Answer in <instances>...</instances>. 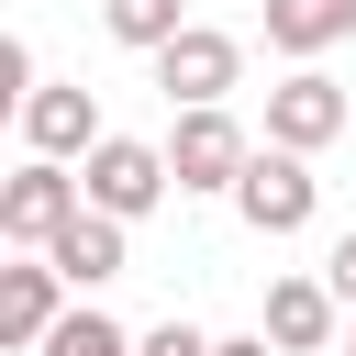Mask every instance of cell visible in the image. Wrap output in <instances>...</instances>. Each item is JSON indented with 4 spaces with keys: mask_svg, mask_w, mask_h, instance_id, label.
Segmentation results:
<instances>
[{
    "mask_svg": "<svg viewBox=\"0 0 356 356\" xmlns=\"http://www.w3.org/2000/svg\"><path fill=\"white\" fill-rule=\"evenodd\" d=\"M78 211H89V178H78L67 156H22V167L0 178V245H22V256H44Z\"/></svg>",
    "mask_w": 356,
    "mask_h": 356,
    "instance_id": "obj_1",
    "label": "cell"
},
{
    "mask_svg": "<svg viewBox=\"0 0 356 356\" xmlns=\"http://www.w3.org/2000/svg\"><path fill=\"white\" fill-rule=\"evenodd\" d=\"M345 122H356V111H345V89H334L323 67H289V78L267 89V145H289V156H323Z\"/></svg>",
    "mask_w": 356,
    "mask_h": 356,
    "instance_id": "obj_6",
    "label": "cell"
},
{
    "mask_svg": "<svg viewBox=\"0 0 356 356\" xmlns=\"http://www.w3.org/2000/svg\"><path fill=\"white\" fill-rule=\"evenodd\" d=\"M167 167H178V189H189V200H211V189L234 200V178L256 167V145H245V122L211 100V111H178V134H167Z\"/></svg>",
    "mask_w": 356,
    "mask_h": 356,
    "instance_id": "obj_5",
    "label": "cell"
},
{
    "mask_svg": "<svg viewBox=\"0 0 356 356\" xmlns=\"http://www.w3.org/2000/svg\"><path fill=\"white\" fill-rule=\"evenodd\" d=\"M267 44L278 56H334V44H356V0H267Z\"/></svg>",
    "mask_w": 356,
    "mask_h": 356,
    "instance_id": "obj_11",
    "label": "cell"
},
{
    "mask_svg": "<svg viewBox=\"0 0 356 356\" xmlns=\"http://www.w3.org/2000/svg\"><path fill=\"white\" fill-rule=\"evenodd\" d=\"M334 323H345L334 278H278V289H267V345H278V356H323Z\"/></svg>",
    "mask_w": 356,
    "mask_h": 356,
    "instance_id": "obj_10",
    "label": "cell"
},
{
    "mask_svg": "<svg viewBox=\"0 0 356 356\" xmlns=\"http://www.w3.org/2000/svg\"><path fill=\"white\" fill-rule=\"evenodd\" d=\"M67 312H78V300H67V278H56L44 256L0 267V345H11V356H33V345H44L56 323H67Z\"/></svg>",
    "mask_w": 356,
    "mask_h": 356,
    "instance_id": "obj_8",
    "label": "cell"
},
{
    "mask_svg": "<svg viewBox=\"0 0 356 356\" xmlns=\"http://www.w3.org/2000/svg\"><path fill=\"white\" fill-rule=\"evenodd\" d=\"M211 356H278V345H267V334H222Z\"/></svg>",
    "mask_w": 356,
    "mask_h": 356,
    "instance_id": "obj_16",
    "label": "cell"
},
{
    "mask_svg": "<svg viewBox=\"0 0 356 356\" xmlns=\"http://www.w3.org/2000/svg\"><path fill=\"white\" fill-rule=\"evenodd\" d=\"M323 278H334V300L356 312V234H334V256H323Z\"/></svg>",
    "mask_w": 356,
    "mask_h": 356,
    "instance_id": "obj_15",
    "label": "cell"
},
{
    "mask_svg": "<svg viewBox=\"0 0 356 356\" xmlns=\"http://www.w3.org/2000/svg\"><path fill=\"white\" fill-rule=\"evenodd\" d=\"M33 356H145V334H122L111 312H89V300H78V312H67V323H56Z\"/></svg>",
    "mask_w": 356,
    "mask_h": 356,
    "instance_id": "obj_13",
    "label": "cell"
},
{
    "mask_svg": "<svg viewBox=\"0 0 356 356\" xmlns=\"http://www.w3.org/2000/svg\"><path fill=\"white\" fill-rule=\"evenodd\" d=\"M234 211H245V234H312V211H323V178H312V156H289V145H256V167L234 178Z\"/></svg>",
    "mask_w": 356,
    "mask_h": 356,
    "instance_id": "obj_3",
    "label": "cell"
},
{
    "mask_svg": "<svg viewBox=\"0 0 356 356\" xmlns=\"http://www.w3.org/2000/svg\"><path fill=\"white\" fill-rule=\"evenodd\" d=\"M100 33L134 44V56H167V44L189 33V11H178V0H100Z\"/></svg>",
    "mask_w": 356,
    "mask_h": 356,
    "instance_id": "obj_12",
    "label": "cell"
},
{
    "mask_svg": "<svg viewBox=\"0 0 356 356\" xmlns=\"http://www.w3.org/2000/svg\"><path fill=\"white\" fill-rule=\"evenodd\" d=\"M345 356H356V345H345Z\"/></svg>",
    "mask_w": 356,
    "mask_h": 356,
    "instance_id": "obj_17",
    "label": "cell"
},
{
    "mask_svg": "<svg viewBox=\"0 0 356 356\" xmlns=\"http://www.w3.org/2000/svg\"><path fill=\"white\" fill-rule=\"evenodd\" d=\"M156 67V89L178 100V111H211V100H234L245 89V33H222V22H189L167 56H145Z\"/></svg>",
    "mask_w": 356,
    "mask_h": 356,
    "instance_id": "obj_4",
    "label": "cell"
},
{
    "mask_svg": "<svg viewBox=\"0 0 356 356\" xmlns=\"http://www.w3.org/2000/svg\"><path fill=\"white\" fill-rule=\"evenodd\" d=\"M44 267H56V278L89 300V289H111V278L134 267V222H111V211H78V222L44 245Z\"/></svg>",
    "mask_w": 356,
    "mask_h": 356,
    "instance_id": "obj_7",
    "label": "cell"
},
{
    "mask_svg": "<svg viewBox=\"0 0 356 356\" xmlns=\"http://www.w3.org/2000/svg\"><path fill=\"white\" fill-rule=\"evenodd\" d=\"M78 178H89V211H111V222H145V211L178 189L167 145H145V134H100V145L78 156Z\"/></svg>",
    "mask_w": 356,
    "mask_h": 356,
    "instance_id": "obj_2",
    "label": "cell"
},
{
    "mask_svg": "<svg viewBox=\"0 0 356 356\" xmlns=\"http://www.w3.org/2000/svg\"><path fill=\"white\" fill-rule=\"evenodd\" d=\"M89 145H100V100L67 89V78H44V89L22 100V156H67V167H78Z\"/></svg>",
    "mask_w": 356,
    "mask_h": 356,
    "instance_id": "obj_9",
    "label": "cell"
},
{
    "mask_svg": "<svg viewBox=\"0 0 356 356\" xmlns=\"http://www.w3.org/2000/svg\"><path fill=\"white\" fill-rule=\"evenodd\" d=\"M211 345H222V334H200V323H156V334H145V356H211Z\"/></svg>",
    "mask_w": 356,
    "mask_h": 356,
    "instance_id": "obj_14",
    "label": "cell"
}]
</instances>
